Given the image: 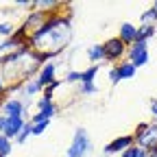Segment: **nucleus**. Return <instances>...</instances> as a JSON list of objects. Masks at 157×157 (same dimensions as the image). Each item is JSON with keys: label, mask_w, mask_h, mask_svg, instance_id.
I'll return each instance as SVG.
<instances>
[{"label": "nucleus", "mask_w": 157, "mask_h": 157, "mask_svg": "<svg viewBox=\"0 0 157 157\" xmlns=\"http://www.w3.org/2000/svg\"><path fill=\"white\" fill-rule=\"evenodd\" d=\"M133 137L140 148L144 151L155 148L157 146V122H140L133 131Z\"/></svg>", "instance_id": "obj_1"}, {"label": "nucleus", "mask_w": 157, "mask_h": 157, "mask_svg": "<svg viewBox=\"0 0 157 157\" xmlns=\"http://www.w3.org/2000/svg\"><path fill=\"white\" fill-rule=\"evenodd\" d=\"M92 151V142H90V135L83 127H78L72 135V142L66 151V157H85Z\"/></svg>", "instance_id": "obj_2"}, {"label": "nucleus", "mask_w": 157, "mask_h": 157, "mask_svg": "<svg viewBox=\"0 0 157 157\" xmlns=\"http://www.w3.org/2000/svg\"><path fill=\"white\" fill-rule=\"evenodd\" d=\"M105 46V61H118L120 63L122 61V57H127V50H129V46L122 42L120 37H111V39H107V42L103 44ZM116 66V63H113Z\"/></svg>", "instance_id": "obj_3"}, {"label": "nucleus", "mask_w": 157, "mask_h": 157, "mask_svg": "<svg viewBox=\"0 0 157 157\" xmlns=\"http://www.w3.org/2000/svg\"><path fill=\"white\" fill-rule=\"evenodd\" d=\"M57 113V105L52 103V96L44 94L42 98L37 101V113L31 118V124H37V122H44V120H50V118Z\"/></svg>", "instance_id": "obj_4"}, {"label": "nucleus", "mask_w": 157, "mask_h": 157, "mask_svg": "<svg viewBox=\"0 0 157 157\" xmlns=\"http://www.w3.org/2000/svg\"><path fill=\"white\" fill-rule=\"evenodd\" d=\"M127 61H131L135 68H142L148 63V42H135L127 50Z\"/></svg>", "instance_id": "obj_5"}, {"label": "nucleus", "mask_w": 157, "mask_h": 157, "mask_svg": "<svg viewBox=\"0 0 157 157\" xmlns=\"http://www.w3.org/2000/svg\"><path fill=\"white\" fill-rule=\"evenodd\" d=\"M135 144V137H133V133L131 135H118V137H113V140L105 146V155H116V153H124L127 148H131Z\"/></svg>", "instance_id": "obj_6"}, {"label": "nucleus", "mask_w": 157, "mask_h": 157, "mask_svg": "<svg viewBox=\"0 0 157 157\" xmlns=\"http://www.w3.org/2000/svg\"><path fill=\"white\" fill-rule=\"evenodd\" d=\"M0 113H5L7 118H26V105L20 98H9V101H5Z\"/></svg>", "instance_id": "obj_7"}, {"label": "nucleus", "mask_w": 157, "mask_h": 157, "mask_svg": "<svg viewBox=\"0 0 157 157\" xmlns=\"http://www.w3.org/2000/svg\"><path fill=\"white\" fill-rule=\"evenodd\" d=\"M57 63H52V61H48V63H44L42 68H39V72H37V83L42 85V90H46L52 81H57Z\"/></svg>", "instance_id": "obj_8"}, {"label": "nucleus", "mask_w": 157, "mask_h": 157, "mask_svg": "<svg viewBox=\"0 0 157 157\" xmlns=\"http://www.w3.org/2000/svg\"><path fill=\"white\" fill-rule=\"evenodd\" d=\"M26 122H29L26 118H9V120H7V129H5V133H2V135H7L9 140L13 142L15 137L22 133V129H24V124H26Z\"/></svg>", "instance_id": "obj_9"}, {"label": "nucleus", "mask_w": 157, "mask_h": 157, "mask_svg": "<svg viewBox=\"0 0 157 157\" xmlns=\"http://www.w3.org/2000/svg\"><path fill=\"white\" fill-rule=\"evenodd\" d=\"M118 37H120L127 46L135 44V42H137V26L131 24V22H122V24H120V31H118Z\"/></svg>", "instance_id": "obj_10"}, {"label": "nucleus", "mask_w": 157, "mask_h": 157, "mask_svg": "<svg viewBox=\"0 0 157 157\" xmlns=\"http://www.w3.org/2000/svg\"><path fill=\"white\" fill-rule=\"evenodd\" d=\"M87 59L92 61V66H98L101 61H105V46L103 44H92L87 48Z\"/></svg>", "instance_id": "obj_11"}, {"label": "nucleus", "mask_w": 157, "mask_h": 157, "mask_svg": "<svg viewBox=\"0 0 157 157\" xmlns=\"http://www.w3.org/2000/svg\"><path fill=\"white\" fill-rule=\"evenodd\" d=\"M116 68H118V74H120V81H127V78H135L137 68H135L131 61H120V63H116Z\"/></svg>", "instance_id": "obj_12"}, {"label": "nucleus", "mask_w": 157, "mask_h": 157, "mask_svg": "<svg viewBox=\"0 0 157 157\" xmlns=\"http://www.w3.org/2000/svg\"><path fill=\"white\" fill-rule=\"evenodd\" d=\"M157 26L155 24H142V26H137V42H148V39L155 35Z\"/></svg>", "instance_id": "obj_13"}, {"label": "nucleus", "mask_w": 157, "mask_h": 157, "mask_svg": "<svg viewBox=\"0 0 157 157\" xmlns=\"http://www.w3.org/2000/svg\"><path fill=\"white\" fill-rule=\"evenodd\" d=\"M101 66H90L87 70H81V83H96V74Z\"/></svg>", "instance_id": "obj_14"}, {"label": "nucleus", "mask_w": 157, "mask_h": 157, "mask_svg": "<svg viewBox=\"0 0 157 157\" xmlns=\"http://www.w3.org/2000/svg\"><path fill=\"white\" fill-rule=\"evenodd\" d=\"M22 92H24V96H35L37 92H42V85L37 83V78H26Z\"/></svg>", "instance_id": "obj_15"}, {"label": "nucleus", "mask_w": 157, "mask_h": 157, "mask_svg": "<svg viewBox=\"0 0 157 157\" xmlns=\"http://www.w3.org/2000/svg\"><path fill=\"white\" fill-rule=\"evenodd\" d=\"M33 7L39 9V11H44V13H48L50 9H57V7H61V5H59L57 0H35Z\"/></svg>", "instance_id": "obj_16"}, {"label": "nucleus", "mask_w": 157, "mask_h": 157, "mask_svg": "<svg viewBox=\"0 0 157 157\" xmlns=\"http://www.w3.org/2000/svg\"><path fill=\"white\" fill-rule=\"evenodd\" d=\"M11 148H13V142L9 140L7 135H2V133H0V155L9 157V155H11Z\"/></svg>", "instance_id": "obj_17"}, {"label": "nucleus", "mask_w": 157, "mask_h": 157, "mask_svg": "<svg viewBox=\"0 0 157 157\" xmlns=\"http://www.w3.org/2000/svg\"><path fill=\"white\" fill-rule=\"evenodd\" d=\"M31 135H33V124H31V122H26V124H24V129H22V133H20L13 142H15V144H24Z\"/></svg>", "instance_id": "obj_18"}, {"label": "nucleus", "mask_w": 157, "mask_h": 157, "mask_svg": "<svg viewBox=\"0 0 157 157\" xmlns=\"http://www.w3.org/2000/svg\"><path fill=\"white\" fill-rule=\"evenodd\" d=\"M155 22H157V11L151 7L142 13V24H155Z\"/></svg>", "instance_id": "obj_19"}, {"label": "nucleus", "mask_w": 157, "mask_h": 157, "mask_svg": "<svg viewBox=\"0 0 157 157\" xmlns=\"http://www.w3.org/2000/svg\"><path fill=\"white\" fill-rule=\"evenodd\" d=\"M13 33H15V26H13L11 22H0V35H2V37L9 39Z\"/></svg>", "instance_id": "obj_20"}, {"label": "nucleus", "mask_w": 157, "mask_h": 157, "mask_svg": "<svg viewBox=\"0 0 157 157\" xmlns=\"http://www.w3.org/2000/svg\"><path fill=\"white\" fill-rule=\"evenodd\" d=\"M66 83H81V70H70L68 74H66Z\"/></svg>", "instance_id": "obj_21"}, {"label": "nucleus", "mask_w": 157, "mask_h": 157, "mask_svg": "<svg viewBox=\"0 0 157 157\" xmlns=\"http://www.w3.org/2000/svg\"><path fill=\"white\" fill-rule=\"evenodd\" d=\"M48 124H50V120H44V122L33 124V135H44V131L48 129Z\"/></svg>", "instance_id": "obj_22"}, {"label": "nucleus", "mask_w": 157, "mask_h": 157, "mask_svg": "<svg viewBox=\"0 0 157 157\" xmlns=\"http://www.w3.org/2000/svg\"><path fill=\"white\" fill-rule=\"evenodd\" d=\"M98 85L96 83H81V94H96Z\"/></svg>", "instance_id": "obj_23"}, {"label": "nucleus", "mask_w": 157, "mask_h": 157, "mask_svg": "<svg viewBox=\"0 0 157 157\" xmlns=\"http://www.w3.org/2000/svg\"><path fill=\"white\" fill-rule=\"evenodd\" d=\"M140 151H142L140 146H137V144H133V146H131V148H127V151H124L120 157H137V155H140Z\"/></svg>", "instance_id": "obj_24"}, {"label": "nucleus", "mask_w": 157, "mask_h": 157, "mask_svg": "<svg viewBox=\"0 0 157 157\" xmlns=\"http://www.w3.org/2000/svg\"><path fill=\"white\" fill-rule=\"evenodd\" d=\"M109 83H111V85H118V83H120V74H118V68H116V66L109 70Z\"/></svg>", "instance_id": "obj_25"}, {"label": "nucleus", "mask_w": 157, "mask_h": 157, "mask_svg": "<svg viewBox=\"0 0 157 157\" xmlns=\"http://www.w3.org/2000/svg\"><path fill=\"white\" fill-rule=\"evenodd\" d=\"M59 85H61V81H59V78H57V81H52V83H50V85H48V87L44 90V94H48V96H52V94H55V90H57Z\"/></svg>", "instance_id": "obj_26"}, {"label": "nucleus", "mask_w": 157, "mask_h": 157, "mask_svg": "<svg viewBox=\"0 0 157 157\" xmlns=\"http://www.w3.org/2000/svg\"><path fill=\"white\" fill-rule=\"evenodd\" d=\"M7 120H9V118H7L5 113H0V133H5V129H7Z\"/></svg>", "instance_id": "obj_27"}, {"label": "nucleus", "mask_w": 157, "mask_h": 157, "mask_svg": "<svg viewBox=\"0 0 157 157\" xmlns=\"http://www.w3.org/2000/svg\"><path fill=\"white\" fill-rule=\"evenodd\" d=\"M151 113H153L155 122H157V101H151Z\"/></svg>", "instance_id": "obj_28"}, {"label": "nucleus", "mask_w": 157, "mask_h": 157, "mask_svg": "<svg viewBox=\"0 0 157 157\" xmlns=\"http://www.w3.org/2000/svg\"><path fill=\"white\" fill-rule=\"evenodd\" d=\"M15 5H17V7H26V9H29V7H33V2H31V0H17Z\"/></svg>", "instance_id": "obj_29"}, {"label": "nucleus", "mask_w": 157, "mask_h": 157, "mask_svg": "<svg viewBox=\"0 0 157 157\" xmlns=\"http://www.w3.org/2000/svg\"><path fill=\"white\" fill-rule=\"evenodd\" d=\"M7 92V85H5V81H2V76H0V96H2Z\"/></svg>", "instance_id": "obj_30"}, {"label": "nucleus", "mask_w": 157, "mask_h": 157, "mask_svg": "<svg viewBox=\"0 0 157 157\" xmlns=\"http://www.w3.org/2000/svg\"><path fill=\"white\" fill-rule=\"evenodd\" d=\"M148 157H157V146H155V148H151V151H148Z\"/></svg>", "instance_id": "obj_31"}, {"label": "nucleus", "mask_w": 157, "mask_h": 157, "mask_svg": "<svg viewBox=\"0 0 157 157\" xmlns=\"http://www.w3.org/2000/svg\"><path fill=\"white\" fill-rule=\"evenodd\" d=\"M137 157H148V151H144V148H142V151H140V155H137Z\"/></svg>", "instance_id": "obj_32"}, {"label": "nucleus", "mask_w": 157, "mask_h": 157, "mask_svg": "<svg viewBox=\"0 0 157 157\" xmlns=\"http://www.w3.org/2000/svg\"><path fill=\"white\" fill-rule=\"evenodd\" d=\"M153 9H155V11H157V2H155V5H153Z\"/></svg>", "instance_id": "obj_33"}, {"label": "nucleus", "mask_w": 157, "mask_h": 157, "mask_svg": "<svg viewBox=\"0 0 157 157\" xmlns=\"http://www.w3.org/2000/svg\"><path fill=\"white\" fill-rule=\"evenodd\" d=\"M0 157H5V155H0Z\"/></svg>", "instance_id": "obj_34"}]
</instances>
